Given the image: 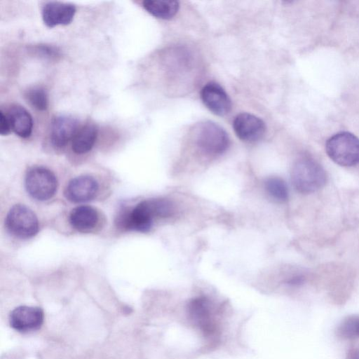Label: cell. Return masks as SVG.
<instances>
[{"instance_id": "obj_1", "label": "cell", "mask_w": 359, "mask_h": 359, "mask_svg": "<svg viewBox=\"0 0 359 359\" xmlns=\"http://www.w3.org/2000/svg\"><path fill=\"white\" fill-rule=\"evenodd\" d=\"M174 212L172 202L165 198H150L137 204L133 209L123 210L118 216V226L127 230L148 232L156 217H168Z\"/></svg>"}, {"instance_id": "obj_6", "label": "cell", "mask_w": 359, "mask_h": 359, "mask_svg": "<svg viewBox=\"0 0 359 359\" xmlns=\"http://www.w3.org/2000/svg\"><path fill=\"white\" fill-rule=\"evenodd\" d=\"M5 224L7 230L19 238H29L39 231V222L35 213L28 207L16 204L8 211Z\"/></svg>"}, {"instance_id": "obj_20", "label": "cell", "mask_w": 359, "mask_h": 359, "mask_svg": "<svg viewBox=\"0 0 359 359\" xmlns=\"http://www.w3.org/2000/svg\"><path fill=\"white\" fill-rule=\"evenodd\" d=\"M36 50L37 53H40L43 57H55L59 55L58 51L55 48L48 46L42 45L38 46Z\"/></svg>"}, {"instance_id": "obj_5", "label": "cell", "mask_w": 359, "mask_h": 359, "mask_svg": "<svg viewBox=\"0 0 359 359\" xmlns=\"http://www.w3.org/2000/svg\"><path fill=\"white\" fill-rule=\"evenodd\" d=\"M25 184L29 194L41 201L52 198L57 188V180L55 174L41 166L32 167L27 172Z\"/></svg>"}, {"instance_id": "obj_12", "label": "cell", "mask_w": 359, "mask_h": 359, "mask_svg": "<svg viewBox=\"0 0 359 359\" xmlns=\"http://www.w3.org/2000/svg\"><path fill=\"white\" fill-rule=\"evenodd\" d=\"M76 13L74 5L59 1L46 3L42 9V18L48 27L62 25H67L72 22Z\"/></svg>"}, {"instance_id": "obj_7", "label": "cell", "mask_w": 359, "mask_h": 359, "mask_svg": "<svg viewBox=\"0 0 359 359\" xmlns=\"http://www.w3.org/2000/svg\"><path fill=\"white\" fill-rule=\"evenodd\" d=\"M43 319V310L36 306H20L14 309L9 316L11 326L21 332L39 330Z\"/></svg>"}, {"instance_id": "obj_8", "label": "cell", "mask_w": 359, "mask_h": 359, "mask_svg": "<svg viewBox=\"0 0 359 359\" xmlns=\"http://www.w3.org/2000/svg\"><path fill=\"white\" fill-rule=\"evenodd\" d=\"M233 128L239 139L249 142L261 139L266 130L264 122L249 113L237 115L233 120Z\"/></svg>"}, {"instance_id": "obj_11", "label": "cell", "mask_w": 359, "mask_h": 359, "mask_svg": "<svg viewBox=\"0 0 359 359\" xmlns=\"http://www.w3.org/2000/svg\"><path fill=\"white\" fill-rule=\"evenodd\" d=\"M201 97L206 107L216 115L224 116L231 110V100L218 83H207L201 90Z\"/></svg>"}, {"instance_id": "obj_14", "label": "cell", "mask_w": 359, "mask_h": 359, "mask_svg": "<svg viewBox=\"0 0 359 359\" xmlns=\"http://www.w3.org/2000/svg\"><path fill=\"white\" fill-rule=\"evenodd\" d=\"M97 210L88 205L74 208L69 215V222L78 231L86 232L93 229L98 222Z\"/></svg>"}, {"instance_id": "obj_16", "label": "cell", "mask_w": 359, "mask_h": 359, "mask_svg": "<svg viewBox=\"0 0 359 359\" xmlns=\"http://www.w3.org/2000/svg\"><path fill=\"white\" fill-rule=\"evenodd\" d=\"M142 6L153 16L164 20L172 18L179 9L177 1L145 0Z\"/></svg>"}, {"instance_id": "obj_15", "label": "cell", "mask_w": 359, "mask_h": 359, "mask_svg": "<svg viewBox=\"0 0 359 359\" xmlns=\"http://www.w3.org/2000/svg\"><path fill=\"white\" fill-rule=\"evenodd\" d=\"M97 128L93 123H86L79 128L73 140L72 148L78 154H86L91 150L96 141Z\"/></svg>"}, {"instance_id": "obj_13", "label": "cell", "mask_w": 359, "mask_h": 359, "mask_svg": "<svg viewBox=\"0 0 359 359\" xmlns=\"http://www.w3.org/2000/svg\"><path fill=\"white\" fill-rule=\"evenodd\" d=\"M6 115L11 130L16 135L22 138L30 136L33 128V120L26 109L18 104H13L9 107Z\"/></svg>"}, {"instance_id": "obj_19", "label": "cell", "mask_w": 359, "mask_h": 359, "mask_svg": "<svg viewBox=\"0 0 359 359\" xmlns=\"http://www.w3.org/2000/svg\"><path fill=\"white\" fill-rule=\"evenodd\" d=\"M25 97L28 102L36 109L44 111L48 105L46 91L40 87H33L27 90Z\"/></svg>"}, {"instance_id": "obj_3", "label": "cell", "mask_w": 359, "mask_h": 359, "mask_svg": "<svg viewBox=\"0 0 359 359\" xmlns=\"http://www.w3.org/2000/svg\"><path fill=\"white\" fill-rule=\"evenodd\" d=\"M194 138L198 149L210 156L222 154L229 145L226 132L220 126L210 121L201 122L195 126Z\"/></svg>"}, {"instance_id": "obj_2", "label": "cell", "mask_w": 359, "mask_h": 359, "mask_svg": "<svg viewBox=\"0 0 359 359\" xmlns=\"http://www.w3.org/2000/svg\"><path fill=\"white\" fill-rule=\"evenodd\" d=\"M291 181L299 193L308 194L323 188L327 182L324 168L316 161L308 156L297 159L290 172Z\"/></svg>"}, {"instance_id": "obj_4", "label": "cell", "mask_w": 359, "mask_h": 359, "mask_svg": "<svg viewBox=\"0 0 359 359\" xmlns=\"http://www.w3.org/2000/svg\"><path fill=\"white\" fill-rule=\"evenodd\" d=\"M328 156L337 164L351 167L359 163V139L348 132L330 137L325 143Z\"/></svg>"}, {"instance_id": "obj_22", "label": "cell", "mask_w": 359, "mask_h": 359, "mask_svg": "<svg viewBox=\"0 0 359 359\" xmlns=\"http://www.w3.org/2000/svg\"><path fill=\"white\" fill-rule=\"evenodd\" d=\"M349 359H359V349L354 351L349 356Z\"/></svg>"}, {"instance_id": "obj_17", "label": "cell", "mask_w": 359, "mask_h": 359, "mask_svg": "<svg viewBox=\"0 0 359 359\" xmlns=\"http://www.w3.org/2000/svg\"><path fill=\"white\" fill-rule=\"evenodd\" d=\"M268 194L275 201L284 203L287 201L289 191L285 182L279 177H269L264 181Z\"/></svg>"}, {"instance_id": "obj_9", "label": "cell", "mask_w": 359, "mask_h": 359, "mask_svg": "<svg viewBox=\"0 0 359 359\" xmlns=\"http://www.w3.org/2000/svg\"><path fill=\"white\" fill-rule=\"evenodd\" d=\"M97 180L89 175H81L72 179L65 191L67 200L73 203H83L93 199L98 191Z\"/></svg>"}, {"instance_id": "obj_21", "label": "cell", "mask_w": 359, "mask_h": 359, "mask_svg": "<svg viewBox=\"0 0 359 359\" xmlns=\"http://www.w3.org/2000/svg\"><path fill=\"white\" fill-rule=\"evenodd\" d=\"M11 130V124L8 116L4 114L2 111H0V134L1 135H8Z\"/></svg>"}, {"instance_id": "obj_10", "label": "cell", "mask_w": 359, "mask_h": 359, "mask_svg": "<svg viewBox=\"0 0 359 359\" xmlns=\"http://www.w3.org/2000/svg\"><path fill=\"white\" fill-rule=\"evenodd\" d=\"M79 129V121L70 115H59L55 117L50 126V140L57 148L65 147L73 140Z\"/></svg>"}, {"instance_id": "obj_18", "label": "cell", "mask_w": 359, "mask_h": 359, "mask_svg": "<svg viewBox=\"0 0 359 359\" xmlns=\"http://www.w3.org/2000/svg\"><path fill=\"white\" fill-rule=\"evenodd\" d=\"M337 334L344 339L359 337V316H350L344 319L338 326Z\"/></svg>"}]
</instances>
